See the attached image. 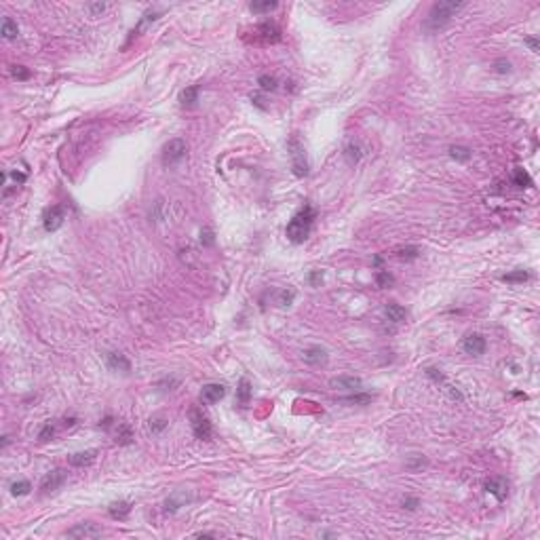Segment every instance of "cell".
Returning <instances> with one entry per match:
<instances>
[{
    "label": "cell",
    "mask_w": 540,
    "mask_h": 540,
    "mask_svg": "<svg viewBox=\"0 0 540 540\" xmlns=\"http://www.w3.org/2000/svg\"><path fill=\"white\" fill-rule=\"evenodd\" d=\"M312 222H315V209H312V205H304L298 213H295L291 220H289L287 224V228H285V234H287V239L295 243V245H300V243H304L308 239V234L312 230Z\"/></svg>",
    "instance_id": "1"
},
{
    "label": "cell",
    "mask_w": 540,
    "mask_h": 540,
    "mask_svg": "<svg viewBox=\"0 0 540 540\" xmlns=\"http://www.w3.org/2000/svg\"><path fill=\"white\" fill-rule=\"evenodd\" d=\"M464 6V2H456V0H448V2H435L433 6H430V11L426 15V19L424 23H422V28L426 30V32H437V30H441L443 26H448L450 19L454 17V13H458L460 9Z\"/></svg>",
    "instance_id": "2"
},
{
    "label": "cell",
    "mask_w": 540,
    "mask_h": 540,
    "mask_svg": "<svg viewBox=\"0 0 540 540\" xmlns=\"http://www.w3.org/2000/svg\"><path fill=\"white\" fill-rule=\"evenodd\" d=\"M287 150L289 156H291V169L295 177H306L308 175V159H306V150H304V144L300 142L298 135H291L287 142Z\"/></svg>",
    "instance_id": "3"
},
{
    "label": "cell",
    "mask_w": 540,
    "mask_h": 540,
    "mask_svg": "<svg viewBox=\"0 0 540 540\" xmlns=\"http://www.w3.org/2000/svg\"><path fill=\"white\" fill-rule=\"evenodd\" d=\"M188 146L182 137H173L163 146V165H175L177 161H182L186 156Z\"/></svg>",
    "instance_id": "4"
},
{
    "label": "cell",
    "mask_w": 540,
    "mask_h": 540,
    "mask_svg": "<svg viewBox=\"0 0 540 540\" xmlns=\"http://www.w3.org/2000/svg\"><path fill=\"white\" fill-rule=\"evenodd\" d=\"M190 422H192V433H194L197 439H201V441H209L211 439L213 428H211L209 418L201 410H197V408L190 410Z\"/></svg>",
    "instance_id": "5"
},
{
    "label": "cell",
    "mask_w": 540,
    "mask_h": 540,
    "mask_svg": "<svg viewBox=\"0 0 540 540\" xmlns=\"http://www.w3.org/2000/svg\"><path fill=\"white\" fill-rule=\"evenodd\" d=\"M281 41V30L275 23H260L253 28V42L260 44H275Z\"/></svg>",
    "instance_id": "6"
},
{
    "label": "cell",
    "mask_w": 540,
    "mask_h": 540,
    "mask_svg": "<svg viewBox=\"0 0 540 540\" xmlns=\"http://www.w3.org/2000/svg\"><path fill=\"white\" fill-rule=\"evenodd\" d=\"M101 534H104V530H101L99 526H95V523H91V521L76 523L74 528H70V530L64 532L66 538H99Z\"/></svg>",
    "instance_id": "7"
},
{
    "label": "cell",
    "mask_w": 540,
    "mask_h": 540,
    "mask_svg": "<svg viewBox=\"0 0 540 540\" xmlns=\"http://www.w3.org/2000/svg\"><path fill=\"white\" fill-rule=\"evenodd\" d=\"M66 220V209L61 205H53L44 211V217H42V224H44V230L46 232H55L61 228V224Z\"/></svg>",
    "instance_id": "8"
},
{
    "label": "cell",
    "mask_w": 540,
    "mask_h": 540,
    "mask_svg": "<svg viewBox=\"0 0 540 540\" xmlns=\"http://www.w3.org/2000/svg\"><path fill=\"white\" fill-rule=\"evenodd\" d=\"M66 479H68V471H64V468H53L51 473L44 475V479H42V483H41V490L44 492V494L57 492L61 485L66 483Z\"/></svg>",
    "instance_id": "9"
},
{
    "label": "cell",
    "mask_w": 540,
    "mask_h": 540,
    "mask_svg": "<svg viewBox=\"0 0 540 540\" xmlns=\"http://www.w3.org/2000/svg\"><path fill=\"white\" fill-rule=\"evenodd\" d=\"M483 488H485L488 494H492L496 500H500V502H502V500L506 498V494H508V483H506L504 477H490V479H485Z\"/></svg>",
    "instance_id": "10"
},
{
    "label": "cell",
    "mask_w": 540,
    "mask_h": 540,
    "mask_svg": "<svg viewBox=\"0 0 540 540\" xmlns=\"http://www.w3.org/2000/svg\"><path fill=\"white\" fill-rule=\"evenodd\" d=\"M485 338L481 333H468L466 338L462 340V350L466 355H471V357H479L485 353Z\"/></svg>",
    "instance_id": "11"
},
{
    "label": "cell",
    "mask_w": 540,
    "mask_h": 540,
    "mask_svg": "<svg viewBox=\"0 0 540 540\" xmlns=\"http://www.w3.org/2000/svg\"><path fill=\"white\" fill-rule=\"evenodd\" d=\"M226 395V386L224 384H217V382H211V384H205L201 390V401L207 403V405H213L217 401H222Z\"/></svg>",
    "instance_id": "12"
},
{
    "label": "cell",
    "mask_w": 540,
    "mask_h": 540,
    "mask_svg": "<svg viewBox=\"0 0 540 540\" xmlns=\"http://www.w3.org/2000/svg\"><path fill=\"white\" fill-rule=\"evenodd\" d=\"M330 386L333 390H350V393H357V390H361L363 382H361V378H355V375H338V378L330 380Z\"/></svg>",
    "instance_id": "13"
},
{
    "label": "cell",
    "mask_w": 540,
    "mask_h": 540,
    "mask_svg": "<svg viewBox=\"0 0 540 540\" xmlns=\"http://www.w3.org/2000/svg\"><path fill=\"white\" fill-rule=\"evenodd\" d=\"M106 365L110 372H116V374H129L131 372V361L123 353H108L106 355Z\"/></svg>",
    "instance_id": "14"
},
{
    "label": "cell",
    "mask_w": 540,
    "mask_h": 540,
    "mask_svg": "<svg viewBox=\"0 0 540 540\" xmlns=\"http://www.w3.org/2000/svg\"><path fill=\"white\" fill-rule=\"evenodd\" d=\"M302 359H304V363H308V365H325L330 355H327V350L321 348V346H310L302 353Z\"/></svg>",
    "instance_id": "15"
},
{
    "label": "cell",
    "mask_w": 540,
    "mask_h": 540,
    "mask_svg": "<svg viewBox=\"0 0 540 540\" xmlns=\"http://www.w3.org/2000/svg\"><path fill=\"white\" fill-rule=\"evenodd\" d=\"M97 450H84V452H76L72 454V456L68 458V462L72 464V466H78V468H83V466H89L93 464L97 460Z\"/></svg>",
    "instance_id": "16"
},
{
    "label": "cell",
    "mask_w": 540,
    "mask_h": 540,
    "mask_svg": "<svg viewBox=\"0 0 540 540\" xmlns=\"http://www.w3.org/2000/svg\"><path fill=\"white\" fill-rule=\"evenodd\" d=\"M188 500H190V496H188L184 490H175L173 494L165 500V513H175L179 506H184L188 502Z\"/></svg>",
    "instance_id": "17"
},
{
    "label": "cell",
    "mask_w": 540,
    "mask_h": 540,
    "mask_svg": "<svg viewBox=\"0 0 540 540\" xmlns=\"http://www.w3.org/2000/svg\"><path fill=\"white\" fill-rule=\"evenodd\" d=\"M131 508H133V504H131V502H127V500H119V502H112L110 506H108V515H110L112 519H119V521H123V519H127V517H129Z\"/></svg>",
    "instance_id": "18"
},
{
    "label": "cell",
    "mask_w": 540,
    "mask_h": 540,
    "mask_svg": "<svg viewBox=\"0 0 540 540\" xmlns=\"http://www.w3.org/2000/svg\"><path fill=\"white\" fill-rule=\"evenodd\" d=\"M384 312H386V317H388V321H393V323H403V321H408V317H410V312H408V308H403L401 304H395V302H390V304H386V308H384Z\"/></svg>",
    "instance_id": "19"
},
{
    "label": "cell",
    "mask_w": 540,
    "mask_h": 540,
    "mask_svg": "<svg viewBox=\"0 0 540 540\" xmlns=\"http://www.w3.org/2000/svg\"><path fill=\"white\" fill-rule=\"evenodd\" d=\"M199 91H201L199 84H192V87L184 89L182 93H179V104H182L184 108H194L197 106V101H199Z\"/></svg>",
    "instance_id": "20"
},
{
    "label": "cell",
    "mask_w": 540,
    "mask_h": 540,
    "mask_svg": "<svg viewBox=\"0 0 540 540\" xmlns=\"http://www.w3.org/2000/svg\"><path fill=\"white\" fill-rule=\"evenodd\" d=\"M363 156V148L359 146L357 142H350L346 148H344V159H346L348 165H357Z\"/></svg>",
    "instance_id": "21"
},
{
    "label": "cell",
    "mask_w": 540,
    "mask_h": 540,
    "mask_svg": "<svg viewBox=\"0 0 540 540\" xmlns=\"http://www.w3.org/2000/svg\"><path fill=\"white\" fill-rule=\"evenodd\" d=\"M513 184L517 186V188H532L534 186V182H532V177L526 169H521V167H515L513 171Z\"/></svg>",
    "instance_id": "22"
},
{
    "label": "cell",
    "mask_w": 540,
    "mask_h": 540,
    "mask_svg": "<svg viewBox=\"0 0 540 540\" xmlns=\"http://www.w3.org/2000/svg\"><path fill=\"white\" fill-rule=\"evenodd\" d=\"M116 443L119 445H131L133 443L131 426L125 424V422H119V426H116Z\"/></svg>",
    "instance_id": "23"
},
{
    "label": "cell",
    "mask_w": 540,
    "mask_h": 540,
    "mask_svg": "<svg viewBox=\"0 0 540 540\" xmlns=\"http://www.w3.org/2000/svg\"><path fill=\"white\" fill-rule=\"evenodd\" d=\"M450 156H452L454 161L466 163V161H471L473 150H471V148H466V146H452L450 148Z\"/></svg>",
    "instance_id": "24"
},
{
    "label": "cell",
    "mask_w": 540,
    "mask_h": 540,
    "mask_svg": "<svg viewBox=\"0 0 540 540\" xmlns=\"http://www.w3.org/2000/svg\"><path fill=\"white\" fill-rule=\"evenodd\" d=\"M237 399L239 401L245 405V403H249V399H251V384H249V380L247 378H243L241 382H239V388H237Z\"/></svg>",
    "instance_id": "25"
},
{
    "label": "cell",
    "mask_w": 540,
    "mask_h": 540,
    "mask_svg": "<svg viewBox=\"0 0 540 540\" xmlns=\"http://www.w3.org/2000/svg\"><path fill=\"white\" fill-rule=\"evenodd\" d=\"M17 34H19L17 23H15L11 17H4L2 19V36L6 38V41H13V38H17Z\"/></svg>",
    "instance_id": "26"
},
{
    "label": "cell",
    "mask_w": 540,
    "mask_h": 540,
    "mask_svg": "<svg viewBox=\"0 0 540 540\" xmlns=\"http://www.w3.org/2000/svg\"><path fill=\"white\" fill-rule=\"evenodd\" d=\"M30 492H32V483L26 481V479L11 483V494L13 496H28Z\"/></svg>",
    "instance_id": "27"
},
{
    "label": "cell",
    "mask_w": 540,
    "mask_h": 540,
    "mask_svg": "<svg viewBox=\"0 0 540 540\" xmlns=\"http://www.w3.org/2000/svg\"><path fill=\"white\" fill-rule=\"evenodd\" d=\"M395 255L399 257V260H405V262H410V260H416V257L420 255V249L418 247H401V249H397Z\"/></svg>",
    "instance_id": "28"
},
{
    "label": "cell",
    "mask_w": 540,
    "mask_h": 540,
    "mask_svg": "<svg viewBox=\"0 0 540 540\" xmlns=\"http://www.w3.org/2000/svg\"><path fill=\"white\" fill-rule=\"evenodd\" d=\"M279 2L277 0H266V2H251L249 4V11H253V13H268L272 9H277Z\"/></svg>",
    "instance_id": "29"
},
{
    "label": "cell",
    "mask_w": 540,
    "mask_h": 540,
    "mask_svg": "<svg viewBox=\"0 0 540 540\" xmlns=\"http://www.w3.org/2000/svg\"><path fill=\"white\" fill-rule=\"evenodd\" d=\"M395 283V277L390 275L388 270H378V275H375V285H378L380 289H386Z\"/></svg>",
    "instance_id": "30"
},
{
    "label": "cell",
    "mask_w": 540,
    "mask_h": 540,
    "mask_svg": "<svg viewBox=\"0 0 540 540\" xmlns=\"http://www.w3.org/2000/svg\"><path fill=\"white\" fill-rule=\"evenodd\" d=\"M257 84H260V89L262 91H275L279 87V81L275 76H268V74H262L260 78H257Z\"/></svg>",
    "instance_id": "31"
},
{
    "label": "cell",
    "mask_w": 540,
    "mask_h": 540,
    "mask_svg": "<svg viewBox=\"0 0 540 540\" xmlns=\"http://www.w3.org/2000/svg\"><path fill=\"white\" fill-rule=\"evenodd\" d=\"M342 401H346V403H353V405H367L372 401V395H367V393H357L355 395H350V397H344Z\"/></svg>",
    "instance_id": "32"
},
{
    "label": "cell",
    "mask_w": 540,
    "mask_h": 540,
    "mask_svg": "<svg viewBox=\"0 0 540 540\" xmlns=\"http://www.w3.org/2000/svg\"><path fill=\"white\" fill-rule=\"evenodd\" d=\"M530 275L526 270H515V272H508V275L502 277L504 283H523V281H528Z\"/></svg>",
    "instance_id": "33"
},
{
    "label": "cell",
    "mask_w": 540,
    "mask_h": 540,
    "mask_svg": "<svg viewBox=\"0 0 540 540\" xmlns=\"http://www.w3.org/2000/svg\"><path fill=\"white\" fill-rule=\"evenodd\" d=\"M293 300H295V291H291V289H283V291L279 293V298H277V304L287 308V306H291L293 304Z\"/></svg>",
    "instance_id": "34"
},
{
    "label": "cell",
    "mask_w": 540,
    "mask_h": 540,
    "mask_svg": "<svg viewBox=\"0 0 540 540\" xmlns=\"http://www.w3.org/2000/svg\"><path fill=\"white\" fill-rule=\"evenodd\" d=\"M148 426H150V430H152L154 435H159V433H163V430L169 426V422L163 418V416H156V418H150V424H148Z\"/></svg>",
    "instance_id": "35"
},
{
    "label": "cell",
    "mask_w": 540,
    "mask_h": 540,
    "mask_svg": "<svg viewBox=\"0 0 540 540\" xmlns=\"http://www.w3.org/2000/svg\"><path fill=\"white\" fill-rule=\"evenodd\" d=\"M11 74H13V78H17V81H28V78L32 76V72H30L28 68H23V66H13Z\"/></svg>",
    "instance_id": "36"
},
{
    "label": "cell",
    "mask_w": 540,
    "mask_h": 540,
    "mask_svg": "<svg viewBox=\"0 0 540 540\" xmlns=\"http://www.w3.org/2000/svg\"><path fill=\"white\" fill-rule=\"evenodd\" d=\"M53 435H55V426H53L51 422H46V424L41 428V433H38V441H49Z\"/></svg>",
    "instance_id": "37"
},
{
    "label": "cell",
    "mask_w": 540,
    "mask_h": 540,
    "mask_svg": "<svg viewBox=\"0 0 540 540\" xmlns=\"http://www.w3.org/2000/svg\"><path fill=\"white\" fill-rule=\"evenodd\" d=\"M201 243H203V247H211L215 243V237H213V230L211 228H203L201 230Z\"/></svg>",
    "instance_id": "38"
},
{
    "label": "cell",
    "mask_w": 540,
    "mask_h": 540,
    "mask_svg": "<svg viewBox=\"0 0 540 540\" xmlns=\"http://www.w3.org/2000/svg\"><path fill=\"white\" fill-rule=\"evenodd\" d=\"M494 72H496V74H508V72H511V61H506V59H496V61H494Z\"/></svg>",
    "instance_id": "39"
},
{
    "label": "cell",
    "mask_w": 540,
    "mask_h": 540,
    "mask_svg": "<svg viewBox=\"0 0 540 540\" xmlns=\"http://www.w3.org/2000/svg\"><path fill=\"white\" fill-rule=\"evenodd\" d=\"M308 283L312 287H319L321 283H323V272L321 270H310V275H308Z\"/></svg>",
    "instance_id": "40"
},
{
    "label": "cell",
    "mask_w": 540,
    "mask_h": 540,
    "mask_svg": "<svg viewBox=\"0 0 540 540\" xmlns=\"http://www.w3.org/2000/svg\"><path fill=\"white\" fill-rule=\"evenodd\" d=\"M418 506H420V500L418 498H414V496H405L403 498V508H408V511H416Z\"/></svg>",
    "instance_id": "41"
},
{
    "label": "cell",
    "mask_w": 540,
    "mask_h": 540,
    "mask_svg": "<svg viewBox=\"0 0 540 540\" xmlns=\"http://www.w3.org/2000/svg\"><path fill=\"white\" fill-rule=\"evenodd\" d=\"M426 375H428V378H433L435 382H443V374H441L439 370H435V367H428V370H426Z\"/></svg>",
    "instance_id": "42"
},
{
    "label": "cell",
    "mask_w": 540,
    "mask_h": 540,
    "mask_svg": "<svg viewBox=\"0 0 540 540\" xmlns=\"http://www.w3.org/2000/svg\"><path fill=\"white\" fill-rule=\"evenodd\" d=\"M424 464H426L424 458H416V460H410V462H408V468H420V466H424Z\"/></svg>",
    "instance_id": "43"
},
{
    "label": "cell",
    "mask_w": 540,
    "mask_h": 540,
    "mask_svg": "<svg viewBox=\"0 0 540 540\" xmlns=\"http://www.w3.org/2000/svg\"><path fill=\"white\" fill-rule=\"evenodd\" d=\"M251 101H253V104H255L257 108H262V110H266V106H264V99H262L260 95H257V93H253V95H251Z\"/></svg>",
    "instance_id": "44"
},
{
    "label": "cell",
    "mask_w": 540,
    "mask_h": 540,
    "mask_svg": "<svg viewBox=\"0 0 540 540\" xmlns=\"http://www.w3.org/2000/svg\"><path fill=\"white\" fill-rule=\"evenodd\" d=\"M11 177H13L17 184H23V182H26V173H17V171H11Z\"/></svg>",
    "instance_id": "45"
},
{
    "label": "cell",
    "mask_w": 540,
    "mask_h": 540,
    "mask_svg": "<svg viewBox=\"0 0 540 540\" xmlns=\"http://www.w3.org/2000/svg\"><path fill=\"white\" fill-rule=\"evenodd\" d=\"M526 44H528L534 53H538V41H536V38H526Z\"/></svg>",
    "instance_id": "46"
},
{
    "label": "cell",
    "mask_w": 540,
    "mask_h": 540,
    "mask_svg": "<svg viewBox=\"0 0 540 540\" xmlns=\"http://www.w3.org/2000/svg\"><path fill=\"white\" fill-rule=\"evenodd\" d=\"M89 9H91L93 13H101V11H104V9H106V4H91V6H89Z\"/></svg>",
    "instance_id": "47"
},
{
    "label": "cell",
    "mask_w": 540,
    "mask_h": 540,
    "mask_svg": "<svg viewBox=\"0 0 540 540\" xmlns=\"http://www.w3.org/2000/svg\"><path fill=\"white\" fill-rule=\"evenodd\" d=\"M374 264H375V266H380V264H382V257H380V255H378V257H374Z\"/></svg>",
    "instance_id": "48"
}]
</instances>
